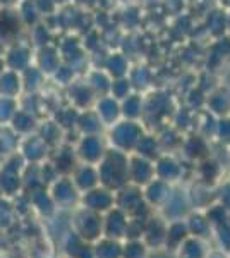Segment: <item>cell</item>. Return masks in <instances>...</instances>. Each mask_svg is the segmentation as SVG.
Segmentation results:
<instances>
[{"label":"cell","instance_id":"8992f818","mask_svg":"<svg viewBox=\"0 0 230 258\" xmlns=\"http://www.w3.org/2000/svg\"><path fill=\"white\" fill-rule=\"evenodd\" d=\"M120 112V107H119V102L112 97V95H103V98H100L98 102V114L102 117H117Z\"/></svg>","mask_w":230,"mask_h":258},{"label":"cell","instance_id":"7a4b0ae2","mask_svg":"<svg viewBox=\"0 0 230 258\" xmlns=\"http://www.w3.org/2000/svg\"><path fill=\"white\" fill-rule=\"evenodd\" d=\"M206 30L215 38H221L227 33V12L223 9H213L208 12Z\"/></svg>","mask_w":230,"mask_h":258},{"label":"cell","instance_id":"5b68a950","mask_svg":"<svg viewBox=\"0 0 230 258\" xmlns=\"http://www.w3.org/2000/svg\"><path fill=\"white\" fill-rule=\"evenodd\" d=\"M129 81H131L132 88L136 90H144L151 85V71L144 66H137V68L129 71Z\"/></svg>","mask_w":230,"mask_h":258},{"label":"cell","instance_id":"6da1fadb","mask_svg":"<svg viewBox=\"0 0 230 258\" xmlns=\"http://www.w3.org/2000/svg\"><path fill=\"white\" fill-rule=\"evenodd\" d=\"M206 105L211 112L220 115H227L230 112V88L228 86H216L210 93H206Z\"/></svg>","mask_w":230,"mask_h":258},{"label":"cell","instance_id":"3957f363","mask_svg":"<svg viewBox=\"0 0 230 258\" xmlns=\"http://www.w3.org/2000/svg\"><path fill=\"white\" fill-rule=\"evenodd\" d=\"M105 69H107V74L112 78V80L127 78L129 71H131L129 69L127 55H124V53H112V55L107 59Z\"/></svg>","mask_w":230,"mask_h":258},{"label":"cell","instance_id":"ba28073f","mask_svg":"<svg viewBox=\"0 0 230 258\" xmlns=\"http://www.w3.org/2000/svg\"><path fill=\"white\" fill-rule=\"evenodd\" d=\"M122 109H124V114L129 115V117H136V115H139L141 112H143V98H141V95L131 93L129 97H125Z\"/></svg>","mask_w":230,"mask_h":258},{"label":"cell","instance_id":"52a82bcc","mask_svg":"<svg viewBox=\"0 0 230 258\" xmlns=\"http://www.w3.org/2000/svg\"><path fill=\"white\" fill-rule=\"evenodd\" d=\"M132 85L127 78H119V80H112L110 85V93L115 100H124L125 97L132 93Z\"/></svg>","mask_w":230,"mask_h":258},{"label":"cell","instance_id":"277c9868","mask_svg":"<svg viewBox=\"0 0 230 258\" xmlns=\"http://www.w3.org/2000/svg\"><path fill=\"white\" fill-rule=\"evenodd\" d=\"M88 85L90 88L95 91V93L107 95L110 91V85H112V78L107 74V71H93L88 78Z\"/></svg>","mask_w":230,"mask_h":258},{"label":"cell","instance_id":"9c48e42d","mask_svg":"<svg viewBox=\"0 0 230 258\" xmlns=\"http://www.w3.org/2000/svg\"><path fill=\"white\" fill-rule=\"evenodd\" d=\"M227 31L230 33V12H227Z\"/></svg>","mask_w":230,"mask_h":258}]
</instances>
